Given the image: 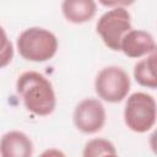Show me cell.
<instances>
[{
  "instance_id": "11",
  "label": "cell",
  "mask_w": 157,
  "mask_h": 157,
  "mask_svg": "<svg viewBox=\"0 0 157 157\" xmlns=\"http://www.w3.org/2000/svg\"><path fill=\"white\" fill-rule=\"evenodd\" d=\"M117 150L112 141L103 137H94L85 144L82 156L83 157H101V156H115Z\"/></svg>"
},
{
  "instance_id": "9",
  "label": "cell",
  "mask_w": 157,
  "mask_h": 157,
  "mask_svg": "<svg viewBox=\"0 0 157 157\" xmlns=\"http://www.w3.org/2000/svg\"><path fill=\"white\" fill-rule=\"evenodd\" d=\"M61 12L70 23L82 25L94 17L97 4L96 0H63Z\"/></svg>"
},
{
  "instance_id": "14",
  "label": "cell",
  "mask_w": 157,
  "mask_h": 157,
  "mask_svg": "<svg viewBox=\"0 0 157 157\" xmlns=\"http://www.w3.org/2000/svg\"><path fill=\"white\" fill-rule=\"evenodd\" d=\"M148 145H150V148L151 151L157 156V128L152 131V134L150 135V139H148Z\"/></svg>"
},
{
  "instance_id": "5",
  "label": "cell",
  "mask_w": 157,
  "mask_h": 157,
  "mask_svg": "<svg viewBox=\"0 0 157 157\" xmlns=\"http://www.w3.org/2000/svg\"><path fill=\"white\" fill-rule=\"evenodd\" d=\"M131 81L128 72L117 65L101 69L94 78L97 96L108 103H119L128 97Z\"/></svg>"
},
{
  "instance_id": "7",
  "label": "cell",
  "mask_w": 157,
  "mask_h": 157,
  "mask_svg": "<svg viewBox=\"0 0 157 157\" xmlns=\"http://www.w3.org/2000/svg\"><path fill=\"white\" fill-rule=\"evenodd\" d=\"M156 45L155 38L150 32L144 29H130L121 40L120 52L128 58L139 59L150 54Z\"/></svg>"
},
{
  "instance_id": "6",
  "label": "cell",
  "mask_w": 157,
  "mask_h": 157,
  "mask_svg": "<svg viewBox=\"0 0 157 157\" xmlns=\"http://www.w3.org/2000/svg\"><path fill=\"white\" fill-rule=\"evenodd\" d=\"M107 113L103 103L97 98H85L74 109L75 128L83 134H96L104 128Z\"/></svg>"
},
{
  "instance_id": "10",
  "label": "cell",
  "mask_w": 157,
  "mask_h": 157,
  "mask_svg": "<svg viewBox=\"0 0 157 157\" xmlns=\"http://www.w3.org/2000/svg\"><path fill=\"white\" fill-rule=\"evenodd\" d=\"M132 74L140 86L157 90V45L145 59L135 64Z\"/></svg>"
},
{
  "instance_id": "4",
  "label": "cell",
  "mask_w": 157,
  "mask_h": 157,
  "mask_svg": "<svg viewBox=\"0 0 157 157\" xmlns=\"http://www.w3.org/2000/svg\"><path fill=\"white\" fill-rule=\"evenodd\" d=\"M131 28V16L125 7H112L104 12L97 21L96 32L107 48L120 52V44L124 36Z\"/></svg>"
},
{
  "instance_id": "15",
  "label": "cell",
  "mask_w": 157,
  "mask_h": 157,
  "mask_svg": "<svg viewBox=\"0 0 157 157\" xmlns=\"http://www.w3.org/2000/svg\"><path fill=\"white\" fill-rule=\"evenodd\" d=\"M43 155L45 156V155H56V156H59V155H63L64 156V153L63 152H60V151H58V150H48V151H45V152H43Z\"/></svg>"
},
{
  "instance_id": "1",
  "label": "cell",
  "mask_w": 157,
  "mask_h": 157,
  "mask_svg": "<svg viewBox=\"0 0 157 157\" xmlns=\"http://www.w3.org/2000/svg\"><path fill=\"white\" fill-rule=\"evenodd\" d=\"M16 92L25 108L38 117L52 114L56 107V96L52 82L38 71H25L16 81Z\"/></svg>"
},
{
  "instance_id": "3",
  "label": "cell",
  "mask_w": 157,
  "mask_h": 157,
  "mask_svg": "<svg viewBox=\"0 0 157 157\" xmlns=\"http://www.w3.org/2000/svg\"><path fill=\"white\" fill-rule=\"evenodd\" d=\"M157 120V103L146 92H134L125 102L124 123L134 132L144 134L151 130Z\"/></svg>"
},
{
  "instance_id": "12",
  "label": "cell",
  "mask_w": 157,
  "mask_h": 157,
  "mask_svg": "<svg viewBox=\"0 0 157 157\" xmlns=\"http://www.w3.org/2000/svg\"><path fill=\"white\" fill-rule=\"evenodd\" d=\"M1 33H2V43H1L0 55H1V66L5 67L9 63H11V60L13 58V47H12V43L7 39L4 29L1 31Z\"/></svg>"
},
{
  "instance_id": "8",
  "label": "cell",
  "mask_w": 157,
  "mask_h": 157,
  "mask_svg": "<svg viewBox=\"0 0 157 157\" xmlns=\"http://www.w3.org/2000/svg\"><path fill=\"white\" fill-rule=\"evenodd\" d=\"M33 151V142L23 131L11 130L5 132L1 137L0 155L2 157H31Z\"/></svg>"
},
{
  "instance_id": "13",
  "label": "cell",
  "mask_w": 157,
  "mask_h": 157,
  "mask_svg": "<svg viewBox=\"0 0 157 157\" xmlns=\"http://www.w3.org/2000/svg\"><path fill=\"white\" fill-rule=\"evenodd\" d=\"M135 1L136 0H98V2L105 7H126Z\"/></svg>"
},
{
  "instance_id": "2",
  "label": "cell",
  "mask_w": 157,
  "mask_h": 157,
  "mask_svg": "<svg viewBox=\"0 0 157 157\" xmlns=\"http://www.w3.org/2000/svg\"><path fill=\"white\" fill-rule=\"evenodd\" d=\"M16 47L25 60L44 63L54 58L59 43L52 31L43 27H28L18 34Z\"/></svg>"
}]
</instances>
